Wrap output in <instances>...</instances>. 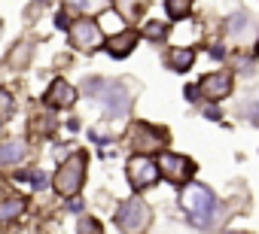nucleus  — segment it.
I'll list each match as a JSON object with an SVG mask.
<instances>
[{"instance_id": "4", "label": "nucleus", "mask_w": 259, "mask_h": 234, "mask_svg": "<svg viewBox=\"0 0 259 234\" xmlns=\"http://www.w3.org/2000/svg\"><path fill=\"white\" fill-rule=\"evenodd\" d=\"M101 40H104L101 25H95V22H89V19H79L76 25H70V43H73V49L92 52V49L101 46Z\"/></svg>"}, {"instance_id": "23", "label": "nucleus", "mask_w": 259, "mask_h": 234, "mask_svg": "<svg viewBox=\"0 0 259 234\" xmlns=\"http://www.w3.org/2000/svg\"><path fill=\"white\" fill-rule=\"evenodd\" d=\"M55 25H58V28H61V31H64V28H67V25H70V22H67V16H64V13H58V16H55Z\"/></svg>"}, {"instance_id": "1", "label": "nucleus", "mask_w": 259, "mask_h": 234, "mask_svg": "<svg viewBox=\"0 0 259 234\" xmlns=\"http://www.w3.org/2000/svg\"><path fill=\"white\" fill-rule=\"evenodd\" d=\"M180 204H183V210L189 213V219H192V225H198V228H210L217 219V198H213V192L207 189V186H201V183H192V186H186L183 189V195H180Z\"/></svg>"}, {"instance_id": "7", "label": "nucleus", "mask_w": 259, "mask_h": 234, "mask_svg": "<svg viewBox=\"0 0 259 234\" xmlns=\"http://www.w3.org/2000/svg\"><path fill=\"white\" fill-rule=\"evenodd\" d=\"M156 180H159V167L147 155H135L132 161H128V183H132L138 192L147 189V186H153Z\"/></svg>"}, {"instance_id": "6", "label": "nucleus", "mask_w": 259, "mask_h": 234, "mask_svg": "<svg viewBox=\"0 0 259 234\" xmlns=\"http://www.w3.org/2000/svg\"><path fill=\"white\" fill-rule=\"evenodd\" d=\"M159 170H162V177L165 180H171V183H186L192 173H195V164L186 158V155H174V152H162V161L156 164Z\"/></svg>"}, {"instance_id": "12", "label": "nucleus", "mask_w": 259, "mask_h": 234, "mask_svg": "<svg viewBox=\"0 0 259 234\" xmlns=\"http://www.w3.org/2000/svg\"><path fill=\"white\" fill-rule=\"evenodd\" d=\"M165 61H168V67H171V70L186 73V70L192 67V61H195V52H192V49H168Z\"/></svg>"}, {"instance_id": "10", "label": "nucleus", "mask_w": 259, "mask_h": 234, "mask_svg": "<svg viewBox=\"0 0 259 234\" xmlns=\"http://www.w3.org/2000/svg\"><path fill=\"white\" fill-rule=\"evenodd\" d=\"M73 100H76V91H73V85L64 82V79H55V82L49 85V91H46V103L55 106V109H64V106H70Z\"/></svg>"}, {"instance_id": "22", "label": "nucleus", "mask_w": 259, "mask_h": 234, "mask_svg": "<svg viewBox=\"0 0 259 234\" xmlns=\"http://www.w3.org/2000/svg\"><path fill=\"white\" fill-rule=\"evenodd\" d=\"M19 177H22V180H31L37 189H43V186H46V173H43V170H31V173H19Z\"/></svg>"}, {"instance_id": "16", "label": "nucleus", "mask_w": 259, "mask_h": 234, "mask_svg": "<svg viewBox=\"0 0 259 234\" xmlns=\"http://www.w3.org/2000/svg\"><path fill=\"white\" fill-rule=\"evenodd\" d=\"M141 13H144V4H141V0H122V13H119L122 22H135Z\"/></svg>"}, {"instance_id": "19", "label": "nucleus", "mask_w": 259, "mask_h": 234, "mask_svg": "<svg viewBox=\"0 0 259 234\" xmlns=\"http://www.w3.org/2000/svg\"><path fill=\"white\" fill-rule=\"evenodd\" d=\"M13 109H16V100H13V94L0 88V122H7L10 115H13Z\"/></svg>"}, {"instance_id": "20", "label": "nucleus", "mask_w": 259, "mask_h": 234, "mask_svg": "<svg viewBox=\"0 0 259 234\" xmlns=\"http://www.w3.org/2000/svg\"><path fill=\"white\" fill-rule=\"evenodd\" d=\"M144 34H147L150 40H162V37L168 34V25H162V22H150V25L144 28Z\"/></svg>"}, {"instance_id": "21", "label": "nucleus", "mask_w": 259, "mask_h": 234, "mask_svg": "<svg viewBox=\"0 0 259 234\" xmlns=\"http://www.w3.org/2000/svg\"><path fill=\"white\" fill-rule=\"evenodd\" d=\"M79 234H101V222L98 219H79Z\"/></svg>"}, {"instance_id": "11", "label": "nucleus", "mask_w": 259, "mask_h": 234, "mask_svg": "<svg viewBox=\"0 0 259 234\" xmlns=\"http://www.w3.org/2000/svg\"><path fill=\"white\" fill-rule=\"evenodd\" d=\"M135 43H138V34H135V31H119L116 37H110L107 52H110L113 58H125L128 52L135 49Z\"/></svg>"}, {"instance_id": "17", "label": "nucleus", "mask_w": 259, "mask_h": 234, "mask_svg": "<svg viewBox=\"0 0 259 234\" xmlns=\"http://www.w3.org/2000/svg\"><path fill=\"white\" fill-rule=\"evenodd\" d=\"M244 31H250V16H247V13H235V16L229 19V34H232V37H241Z\"/></svg>"}, {"instance_id": "14", "label": "nucleus", "mask_w": 259, "mask_h": 234, "mask_svg": "<svg viewBox=\"0 0 259 234\" xmlns=\"http://www.w3.org/2000/svg\"><path fill=\"white\" fill-rule=\"evenodd\" d=\"M67 7L82 13V16H98V13L110 10V0H67Z\"/></svg>"}, {"instance_id": "8", "label": "nucleus", "mask_w": 259, "mask_h": 234, "mask_svg": "<svg viewBox=\"0 0 259 234\" xmlns=\"http://www.w3.org/2000/svg\"><path fill=\"white\" fill-rule=\"evenodd\" d=\"M132 146L138 152H156V149L165 146V131H159L153 125H138L132 131Z\"/></svg>"}, {"instance_id": "9", "label": "nucleus", "mask_w": 259, "mask_h": 234, "mask_svg": "<svg viewBox=\"0 0 259 234\" xmlns=\"http://www.w3.org/2000/svg\"><path fill=\"white\" fill-rule=\"evenodd\" d=\"M101 100L107 103V109L116 115V119H119V115H125V109H128V91L119 85V82H101Z\"/></svg>"}, {"instance_id": "5", "label": "nucleus", "mask_w": 259, "mask_h": 234, "mask_svg": "<svg viewBox=\"0 0 259 234\" xmlns=\"http://www.w3.org/2000/svg\"><path fill=\"white\" fill-rule=\"evenodd\" d=\"M232 85H235L232 73H229V70H217V73H207V76L198 82L195 91H201V97H207V100L217 103V100H223V97L232 94Z\"/></svg>"}, {"instance_id": "18", "label": "nucleus", "mask_w": 259, "mask_h": 234, "mask_svg": "<svg viewBox=\"0 0 259 234\" xmlns=\"http://www.w3.org/2000/svg\"><path fill=\"white\" fill-rule=\"evenodd\" d=\"M165 10L171 19H183L189 16V0H165Z\"/></svg>"}, {"instance_id": "15", "label": "nucleus", "mask_w": 259, "mask_h": 234, "mask_svg": "<svg viewBox=\"0 0 259 234\" xmlns=\"http://www.w3.org/2000/svg\"><path fill=\"white\" fill-rule=\"evenodd\" d=\"M25 210V198H7V201H0V222H10L16 216H22Z\"/></svg>"}, {"instance_id": "13", "label": "nucleus", "mask_w": 259, "mask_h": 234, "mask_svg": "<svg viewBox=\"0 0 259 234\" xmlns=\"http://www.w3.org/2000/svg\"><path fill=\"white\" fill-rule=\"evenodd\" d=\"M25 143L22 140H4L0 143V164H16V161H22L25 158Z\"/></svg>"}, {"instance_id": "3", "label": "nucleus", "mask_w": 259, "mask_h": 234, "mask_svg": "<svg viewBox=\"0 0 259 234\" xmlns=\"http://www.w3.org/2000/svg\"><path fill=\"white\" fill-rule=\"evenodd\" d=\"M116 225L125 234H144L150 225V207L144 198H128L119 210H116Z\"/></svg>"}, {"instance_id": "2", "label": "nucleus", "mask_w": 259, "mask_h": 234, "mask_svg": "<svg viewBox=\"0 0 259 234\" xmlns=\"http://www.w3.org/2000/svg\"><path fill=\"white\" fill-rule=\"evenodd\" d=\"M82 180H85V155H82V152H76V155H70V158L58 167V173H55L52 186H55V192H58V195L73 198V195L82 189Z\"/></svg>"}]
</instances>
